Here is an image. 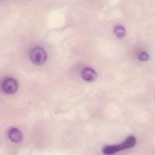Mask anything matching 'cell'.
Wrapping results in <instances>:
<instances>
[{"label":"cell","mask_w":155,"mask_h":155,"mask_svg":"<svg viewBox=\"0 0 155 155\" xmlns=\"http://www.w3.org/2000/svg\"><path fill=\"white\" fill-rule=\"evenodd\" d=\"M30 59L32 62L36 65L44 64L47 59V53L41 47H35L30 53Z\"/></svg>","instance_id":"obj_1"},{"label":"cell","mask_w":155,"mask_h":155,"mask_svg":"<svg viewBox=\"0 0 155 155\" xmlns=\"http://www.w3.org/2000/svg\"><path fill=\"white\" fill-rule=\"evenodd\" d=\"M2 88L5 93L13 94L17 90V82L14 79L8 78L3 82L2 84Z\"/></svg>","instance_id":"obj_2"},{"label":"cell","mask_w":155,"mask_h":155,"mask_svg":"<svg viewBox=\"0 0 155 155\" xmlns=\"http://www.w3.org/2000/svg\"><path fill=\"white\" fill-rule=\"evenodd\" d=\"M81 77L85 81L92 82L97 79V74L93 69L90 67H87L82 71Z\"/></svg>","instance_id":"obj_3"},{"label":"cell","mask_w":155,"mask_h":155,"mask_svg":"<svg viewBox=\"0 0 155 155\" xmlns=\"http://www.w3.org/2000/svg\"><path fill=\"white\" fill-rule=\"evenodd\" d=\"M8 135L10 140L15 143L19 142L22 137L21 132L16 128H12L9 130Z\"/></svg>","instance_id":"obj_4"},{"label":"cell","mask_w":155,"mask_h":155,"mask_svg":"<svg viewBox=\"0 0 155 155\" xmlns=\"http://www.w3.org/2000/svg\"><path fill=\"white\" fill-rule=\"evenodd\" d=\"M136 143V138L133 136H130L128 137H127V139H126L124 142H123L122 143L119 144V146L120 150H124V149H127V148H131V147H134Z\"/></svg>","instance_id":"obj_5"},{"label":"cell","mask_w":155,"mask_h":155,"mask_svg":"<svg viewBox=\"0 0 155 155\" xmlns=\"http://www.w3.org/2000/svg\"><path fill=\"white\" fill-rule=\"evenodd\" d=\"M114 33L116 37L118 38H122L125 35V28L120 25L117 26L114 30Z\"/></svg>","instance_id":"obj_6"},{"label":"cell","mask_w":155,"mask_h":155,"mask_svg":"<svg viewBox=\"0 0 155 155\" xmlns=\"http://www.w3.org/2000/svg\"><path fill=\"white\" fill-rule=\"evenodd\" d=\"M148 57H149L148 54H147V52H145V51H142V52L140 53L138 55L139 59L142 61H147L148 59Z\"/></svg>","instance_id":"obj_7"}]
</instances>
